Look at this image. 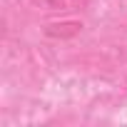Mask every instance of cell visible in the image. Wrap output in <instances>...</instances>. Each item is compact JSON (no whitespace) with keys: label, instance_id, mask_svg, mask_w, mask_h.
I'll list each match as a JSON object with an SVG mask.
<instances>
[{"label":"cell","instance_id":"obj_2","mask_svg":"<svg viewBox=\"0 0 127 127\" xmlns=\"http://www.w3.org/2000/svg\"><path fill=\"white\" fill-rule=\"evenodd\" d=\"M47 3H50L52 8H62V5H65V0H47Z\"/></svg>","mask_w":127,"mask_h":127},{"label":"cell","instance_id":"obj_1","mask_svg":"<svg viewBox=\"0 0 127 127\" xmlns=\"http://www.w3.org/2000/svg\"><path fill=\"white\" fill-rule=\"evenodd\" d=\"M82 30V23L77 20H57V23H47L45 25V35L55 37V40H70Z\"/></svg>","mask_w":127,"mask_h":127}]
</instances>
